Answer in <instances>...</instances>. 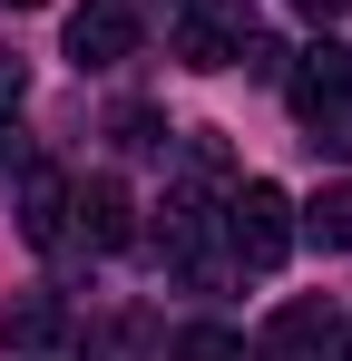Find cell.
<instances>
[{
  "instance_id": "cell-7",
  "label": "cell",
  "mask_w": 352,
  "mask_h": 361,
  "mask_svg": "<svg viewBox=\"0 0 352 361\" xmlns=\"http://www.w3.org/2000/svg\"><path fill=\"white\" fill-rule=\"evenodd\" d=\"M293 235H313L323 254H352V176H343V185H323V195L303 205V225H293Z\"/></svg>"
},
{
  "instance_id": "cell-11",
  "label": "cell",
  "mask_w": 352,
  "mask_h": 361,
  "mask_svg": "<svg viewBox=\"0 0 352 361\" xmlns=\"http://www.w3.org/2000/svg\"><path fill=\"white\" fill-rule=\"evenodd\" d=\"M235 59H245V78H284V39H254V30H245Z\"/></svg>"
},
{
  "instance_id": "cell-4",
  "label": "cell",
  "mask_w": 352,
  "mask_h": 361,
  "mask_svg": "<svg viewBox=\"0 0 352 361\" xmlns=\"http://www.w3.org/2000/svg\"><path fill=\"white\" fill-rule=\"evenodd\" d=\"M69 235H88V254H117V244L137 235V205H127V185H117V176L69 185Z\"/></svg>"
},
{
  "instance_id": "cell-5",
  "label": "cell",
  "mask_w": 352,
  "mask_h": 361,
  "mask_svg": "<svg viewBox=\"0 0 352 361\" xmlns=\"http://www.w3.org/2000/svg\"><path fill=\"white\" fill-rule=\"evenodd\" d=\"M10 185H20V235L40 244V254H49V244H69V176L30 157V166H20Z\"/></svg>"
},
{
  "instance_id": "cell-2",
  "label": "cell",
  "mask_w": 352,
  "mask_h": 361,
  "mask_svg": "<svg viewBox=\"0 0 352 361\" xmlns=\"http://www.w3.org/2000/svg\"><path fill=\"white\" fill-rule=\"evenodd\" d=\"M225 244H235V264H254V274H274L293 254V195L284 185H264V176H245L225 195Z\"/></svg>"
},
{
  "instance_id": "cell-12",
  "label": "cell",
  "mask_w": 352,
  "mask_h": 361,
  "mask_svg": "<svg viewBox=\"0 0 352 361\" xmlns=\"http://www.w3.org/2000/svg\"><path fill=\"white\" fill-rule=\"evenodd\" d=\"M20 166H30V147H20V127H0V185L20 176Z\"/></svg>"
},
{
  "instance_id": "cell-13",
  "label": "cell",
  "mask_w": 352,
  "mask_h": 361,
  "mask_svg": "<svg viewBox=\"0 0 352 361\" xmlns=\"http://www.w3.org/2000/svg\"><path fill=\"white\" fill-rule=\"evenodd\" d=\"M293 10H303V20H343L352 0H293Z\"/></svg>"
},
{
  "instance_id": "cell-6",
  "label": "cell",
  "mask_w": 352,
  "mask_h": 361,
  "mask_svg": "<svg viewBox=\"0 0 352 361\" xmlns=\"http://www.w3.org/2000/svg\"><path fill=\"white\" fill-rule=\"evenodd\" d=\"M333 332H343V322H333L323 302H284V312L264 322V352L274 361H313V352H333Z\"/></svg>"
},
{
  "instance_id": "cell-8",
  "label": "cell",
  "mask_w": 352,
  "mask_h": 361,
  "mask_svg": "<svg viewBox=\"0 0 352 361\" xmlns=\"http://www.w3.org/2000/svg\"><path fill=\"white\" fill-rule=\"evenodd\" d=\"M49 332H59V302H49V293H10V302H0V342H20V352H40Z\"/></svg>"
},
{
  "instance_id": "cell-10",
  "label": "cell",
  "mask_w": 352,
  "mask_h": 361,
  "mask_svg": "<svg viewBox=\"0 0 352 361\" xmlns=\"http://www.w3.org/2000/svg\"><path fill=\"white\" fill-rule=\"evenodd\" d=\"M176 361H245V342H235L225 322H196V332L176 342Z\"/></svg>"
},
{
  "instance_id": "cell-15",
  "label": "cell",
  "mask_w": 352,
  "mask_h": 361,
  "mask_svg": "<svg viewBox=\"0 0 352 361\" xmlns=\"http://www.w3.org/2000/svg\"><path fill=\"white\" fill-rule=\"evenodd\" d=\"M0 10H40V0H0Z\"/></svg>"
},
{
  "instance_id": "cell-1",
  "label": "cell",
  "mask_w": 352,
  "mask_h": 361,
  "mask_svg": "<svg viewBox=\"0 0 352 361\" xmlns=\"http://www.w3.org/2000/svg\"><path fill=\"white\" fill-rule=\"evenodd\" d=\"M284 98H293V118L313 127V157H352V49L343 39H313L284 68Z\"/></svg>"
},
{
  "instance_id": "cell-16",
  "label": "cell",
  "mask_w": 352,
  "mask_h": 361,
  "mask_svg": "<svg viewBox=\"0 0 352 361\" xmlns=\"http://www.w3.org/2000/svg\"><path fill=\"white\" fill-rule=\"evenodd\" d=\"M167 10H206V0H167Z\"/></svg>"
},
{
  "instance_id": "cell-9",
  "label": "cell",
  "mask_w": 352,
  "mask_h": 361,
  "mask_svg": "<svg viewBox=\"0 0 352 361\" xmlns=\"http://www.w3.org/2000/svg\"><path fill=\"white\" fill-rule=\"evenodd\" d=\"M176 59H186V68H225V59H235V39L216 30V20H186V30H176Z\"/></svg>"
},
{
  "instance_id": "cell-3",
  "label": "cell",
  "mask_w": 352,
  "mask_h": 361,
  "mask_svg": "<svg viewBox=\"0 0 352 361\" xmlns=\"http://www.w3.org/2000/svg\"><path fill=\"white\" fill-rule=\"evenodd\" d=\"M137 49V0H78L69 10V59L78 68H117Z\"/></svg>"
},
{
  "instance_id": "cell-14",
  "label": "cell",
  "mask_w": 352,
  "mask_h": 361,
  "mask_svg": "<svg viewBox=\"0 0 352 361\" xmlns=\"http://www.w3.org/2000/svg\"><path fill=\"white\" fill-rule=\"evenodd\" d=\"M0 98H20V59H0Z\"/></svg>"
},
{
  "instance_id": "cell-17",
  "label": "cell",
  "mask_w": 352,
  "mask_h": 361,
  "mask_svg": "<svg viewBox=\"0 0 352 361\" xmlns=\"http://www.w3.org/2000/svg\"><path fill=\"white\" fill-rule=\"evenodd\" d=\"M333 342H343V361H352V332H333Z\"/></svg>"
}]
</instances>
